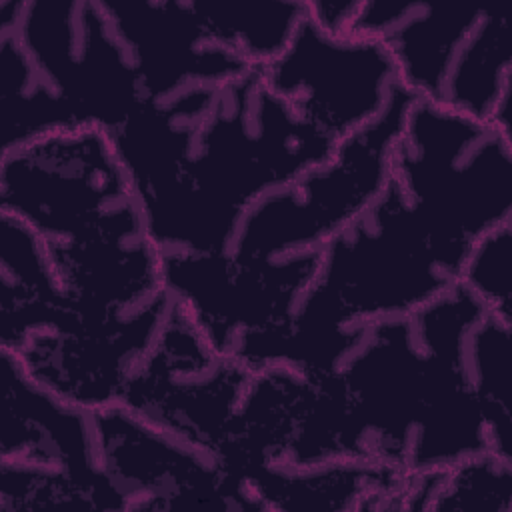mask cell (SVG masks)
Instances as JSON below:
<instances>
[{
    "label": "cell",
    "instance_id": "8fae6325",
    "mask_svg": "<svg viewBox=\"0 0 512 512\" xmlns=\"http://www.w3.org/2000/svg\"><path fill=\"white\" fill-rule=\"evenodd\" d=\"M100 464L126 498V512H262L246 480L212 452L144 422L122 404L94 414Z\"/></svg>",
    "mask_w": 512,
    "mask_h": 512
},
{
    "label": "cell",
    "instance_id": "9c48e42d",
    "mask_svg": "<svg viewBox=\"0 0 512 512\" xmlns=\"http://www.w3.org/2000/svg\"><path fill=\"white\" fill-rule=\"evenodd\" d=\"M260 74L302 118L336 142L374 122L404 88L390 52L378 40L326 32L308 16Z\"/></svg>",
    "mask_w": 512,
    "mask_h": 512
},
{
    "label": "cell",
    "instance_id": "e0dca14e",
    "mask_svg": "<svg viewBox=\"0 0 512 512\" xmlns=\"http://www.w3.org/2000/svg\"><path fill=\"white\" fill-rule=\"evenodd\" d=\"M406 470L362 460L266 468L246 482L262 512H392Z\"/></svg>",
    "mask_w": 512,
    "mask_h": 512
},
{
    "label": "cell",
    "instance_id": "8992f818",
    "mask_svg": "<svg viewBox=\"0 0 512 512\" xmlns=\"http://www.w3.org/2000/svg\"><path fill=\"white\" fill-rule=\"evenodd\" d=\"M0 30L16 34L82 128L112 132L146 102L102 0H0Z\"/></svg>",
    "mask_w": 512,
    "mask_h": 512
},
{
    "label": "cell",
    "instance_id": "2e32d148",
    "mask_svg": "<svg viewBox=\"0 0 512 512\" xmlns=\"http://www.w3.org/2000/svg\"><path fill=\"white\" fill-rule=\"evenodd\" d=\"M484 8L428 0H362L350 34L378 40L392 56L400 84L436 104L442 86L482 18Z\"/></svg>",
    "mask_w": 512,
    "mask_h": 512
},
{
    "label": "cell",
    "instance_id": "7402d4cb",
    "mask_svg": "<svg viewBox=\"0 0 512 512\" xmlns=\"http://www.w3.org/2000/svg\"><path fill=\"white\" fill-rule=\"evenodd\" d=\"M50 508L126 512V498L106 472L80 476L60 468L0 460V512Z\"/></svg>",
    "mask_w": 512,
    "mask_h": 512
},
{
    "label": "cell",
    "instance_id": "5bb4252c",
    "mask_svg": "<svg viewBox=\"0 0 512 512\" xmlns=\"http://www.w3.org/2000/svg\"><path fill=\"white\" fill-rule=\"evenodd\" d=\"M140 78L144 100L222 86L254 68L208 36L192 0H102Z\"/></svg>",
    "mask_w": 512,
    "mask_h": 512
},
{
    "label": "cell",
    "instance_id": "44dd1931",
    "mask_svg": "<svg viewBox=\"0 0 512 512\" xmlns=\"http://www.w3.org/2000/svg\"><path fill=\"white\" fill-rule=\"evenodd\" d=\"M466 372L488 450L512 462V324L486 312L470 328Z\"/></svg>",
    "mask_w": 512,
    "mask_h": 512
},
{
    "label": "cell",
    "instance_id": "d4e9b609",
    "mask_svg": "<svg viewBox=\"0 0 512 512\" xmlns=\"http://www.w3.org/2000/svg\"><path fill=\"white\" fill-rule=\"evenodd\" d=\"M306 16L322 30L332 34H350L362 0H304Z\"/></svg>",
    "mask_w": 512,
    "mask_h": 512
},
{
    "label": "cell",
    "instance_id": "ac0fdd59",
    "mask_svg": "<svg viewBox=\"0 0 512 512\" xmlns=\"http://www.w3.org/2000/svg\"><path fill=\"white\" fill-rule=\"evenodd\" d=\"M70 318L48 240L0 212V348L16 352L36 332Z\"/></svg>",
    "mask_w": 512,
    "mask_h": 512
},
{
    "label": "cell",
    "instance_id": "30bf717a",
    "mask_svg": "<svg viewBox=\"0 0 512 512\" xmlns=\"http://www.w3.org/2000/svg\"><path fill=\"white\" fill-rule=\"evenodd\" d=\"M320 250L274 260L228 252L164 254V288L222 354L250 334L284 326L316 276Z\"/></svg>",
    "mask_w": 512,
    "mask_h": 512
},
{
    "label": "cell",
    "instance_id": "4fadbf2b",
    "mask_svg": "<svg viewBox=\"0 0 512 512\" xmlns=\"http://www.w3.org/2000/svg\"><path fill=\"white\" fill-rule=\"evenodd\" d=\"M48 248L66 306L78 320H112L166 294L164 252L136 198L88 232Z\"/></svg>",
    "mask_w": 512,
    "mask_h": 512
},
{
    "label": "cell",
    "instance_id": "7c38bea8",
    "mask_svg": "<svg viewBox=\"0 0 512 512\" xmlns=\"http://www.w3.org/2000/svg\"><path fill=\"white\" fill-rule=\"evenodd\" d=\"M168 308L166 292L112 320L88 322L72 314L62 326L30 336L14 354L36 382L96 414L122 402L126 382L156 340Z\"/></svg>",
    "mask_w": 512,
    "mask_h": 512
},
{
    "label": "cell",
    "instance_id": "cb8c5ba5",
    "mask_svg": "<svg viewBox=\"0 0 512 512\" xmlns=\"http://www.w3.org/2000/svg\"><path fill=\"white\" fill-rule=\"evenodd\" d=\"M458 284L488 314L512 324V222L498 226L472 244L460 268Z\"/></svg>",
    "mask_w": 512,
    "mask_h": 512
},
{
    "label": "cell",
    "instance_id": "603a6c76",
    "mask_svg": "<svg viewBox=\"0 0 512 512\" xmlns=\"http://www.w3.org/2000/svg\"><path fill=\"white\" fill-rule=\"evenodd\" d=\"M430 512H512V462L486 450L446 468Z\"/></svg>",
    "mask_w": 512,
    "mask_h": 512
},
{
    "label": "cell",
    "instance_id": "ba28073f",
    "mask_svg": "<svg viewBox=\"0 0 512 512\" xmlns=\"http://www.w3.org/2000/svg\"><path fill=\"white\" fill-rule=\"evenodd\" d=\"M134 200L110 132L76 128L0 152V212L48 242L88 232Z\"/></svg>",
    "mask_w": 512,
    "mask_h": 512
},
{
    "label": "cell",
    "instance_id": "6da1fadb",
    "mask_svg": "<svg viewBox=\"0 0 512 512\" xmlns=\"http://www.w3.org/2000/svg\"><path fill=\"white\" fill-rule=\"evenodd\" d=\"M484 314L456 282L416 312L362 330L332 372L344 460L434 472L488 450L466 372V338Z\"/></svg>",
    "mask_w": 512,
    "mask_h": 512
},
{
    "label": "cell",
    "instance_id": "52a82bcc",
    "mask_svg": "<svg viewBox=\"0 0 512 512\" xmlns=\"http://www.w3.org/2000/svg\"><path fill=\"white\" fill-rule=\"evenodd\" d=\"M252 370L218 352L186 308H170L148 352L132 370L122 406L170 436L220 454Z\"/></svg>",
    "mask_w": 512,
    "mask_h": 512
},
{
    "label": "cell",
    "instance_id": "ffe728a7",
    "mask_svg": "<svg viewBox=\"0 0 512 512\" xmlns=\"http://www.w3.org/2000/svg\"><path fill=\"white\" fill-rule=\"evenodd\" d=\"M212 42L262 70L276 60L306 18L304 0H192Z\"/></svg>",
    "mask_w": 512,
    "mask_h": 512
},
{
    "label": "cell",
    "instance_id": "9a60e30c",
    "mask_svg": "<svg viewBox=\"0 0 512 512\" xmlns=\"http://www.w3.org/2000/svg\"><path fill=\"white\" fill-rule=\"evenodd\" d=\"M0 460L100 474L96 418L36 382L18 356L0 348Z\"/></svg>",
    "mask_w": 512,
    "mask_h": 512
},
{
    "label": "cell",
    "instance_id": "d6986e66",
    "mask_svg": "<svg viewBox=\"0 0 512 512\" xmlns=\"http://www.w3.org/2000/svg\"><path fill=\"white\" fill-rule=\"evenodd\" d=\"M82 128L12 30H0V152Z\"/></svg>",
    "mask_w": 512,
    "mask_h": 512
},
{
    "label": "cell",
    "instance_id": "3957f363",
    "mask_svg": "<svg viewBox=\"0 0 512 512\" xmlns=\"http://www.w3.org/2000/svg\"><path fill=\"white\" fill-rule=\"evenodd\" d=\"M336 144L250 70L218 86L180 186L146 226L164 254L228 252L242 214L326 162Z\"/></svg>",
    "mask_w": 512,
    "mask_h": 512
},
{
    "label": "cell",
    "instance_id": "5b68a950",
    "mask_svg": "<svg viewBox=\"0 0 512 512\" xmlns=\"http://www.w3.org/2000/svg\"><path fill=\"white\" fill-rule=\"evenodd\" d=\"M412 100L402 88L374 122L342 138L326 162L254 202L228 254L274 260L320 250L352 224L392 182V148Z\"/></svg>",
    "mask_w": 512,
    "mask_h": 512
},
{
    "label": "cell",
    "instance_id": "277c9868",
    "mask_svg": "<svg viewBox=\"0 0 512 512\" xmlns=\"http://www.w3.org/2000/svg\"><path fill=\"white\" fill-rule=\"evenodd\" d=\"M392 180L458 280L472 244L512 222V136L414 98L392 148Z\"/></svg>",
    "mask_w": 512,
    "mask_h": 512
},
{
    "label": "cell",
    "instance_id": "7a4b0ae2",
    "mask_svg": "<svg viewBox=\"0 0 512 512\" xmlns=\"http://www.w3.org/2000/svg\"><path fill=\"white\" fill-rule=\"evenodd\" d=\"M456 282L422 218L392 180L320 248L316 276L290 320L244 336L232 356L252 372L290 366L310 376L330 374L368 324L408 316Z\"/></svg>",
    "mask_w": 512,
    "mask_h": 512
}]
</instances>
